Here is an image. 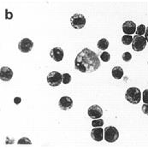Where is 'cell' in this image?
Masks as SVG:
<instances>
[{
	"label": "cell",
	"instance_id": "obj_1",
	"mask_svg": "<svg viewBox=\"0 0 148 148\" xmlns=\"http://www.w3.org/2000/svg\"><path fill=\"white\" fill-rule=\"evenodd\" d=\"M99 67V58L94 51L86 47L79 52L75 60V69L84 74L95 72Z\"/></svg>",
	"mask_w": 148,
	"mask_h": 148
},
{
	"label": "cell",
	"instance_id": "obj_2",
	"mask_svg": "<svg viewBox=\"0 0 148 148\" xmlns=\"http://www.w3.org/2000/svg\"><path fill=\"white\" fill-rule=\"evenodd\" d=\"M125 99L130 104L137 105L142 99V93L138 87H129L125 93Z\"/></svg>",
	"mask_w": 148,
	"mask_h": 148
},
{
	"label": "cell",
	"instance_id": "obj_3",
	"mask_svg": "<svg viewBox=\"0 0 148 148\" xmlns=\"http://www.w3.org/2000/svg\"><path fill=\"white\" fill-rule=\"evenodd\" d=\"M119 138L117 128L113 126H108L105 128V140L109 143L116 142Z\"/></svg>",
	"mask_w": 148,
	"mask_h": 148
},
{
	"label": "cell",
	"instance_id": "obj_4",
	"mask_svg": "<svg viewBox=\"0 0 148 148\" xmlns=\"http://www.w3.org/2000/svg\"><path fill=\"white\" fill-rule=\"evenodd\" d=\"M86 17L82 14L75 13L70 18V24L75 29H82L86 26Z\"/></svg>",
	"mask_w": 148,
	"mask_h": 148
},
{
	"label": "cell",
	"instance_id": "obj_5",
	"mask_svg": "<svg viewBox=\"0 0 148 148\" xmlns=\"http://www.w3.org/2000/svg\"><path fill=\"white\" fill-rule=\"evenodd\" d=\"M47 82L51 86H58L63 82V75L58 71H51L47 75Z\"/></svg>",
	"mask_w": 148,
	"mask_h": 148
},
{
	"label": "cell",
	"instance_id": "obj_6",
	"mask_svg": "<svg viewBox=\"0 0 148 148\" xmlns=\"http://www.w3.org/2000/svg\"><path fill=\"white\" fill-rule=\"evenodd\" d=\"M147 43V41L145 37L140 36V35H135V36H134V39H133L132 48L134 51H138V52L141 51L146 48Z\"/></svg>",
	"mask_w": 148,
	"mask_h": 148
},
{
	"label": "cell",
	"instance_id": "obj_7",
	"mask_svg": "<svg viewBox=\"0 0 148 148\" xmlns=\"http://www.w3.org/2000/svg\"><path fill=\"white\" fill-rule=\"evenodd\" d=\"M87 114L90 118L95 120V119H99L103 116V110L102 108L98 105H93L90 106L87 110Z\"/></svg>",
	"mask_w": 148,
	"mask_h": 148
},
{
	"label": "cell",
	"instance_id": "obj_8",
	"mask_svg": "<svg viewBox=\"0 0 148 148\" xmlns=\"http://www.w3.org/2000/svg\"><path fill=\"white\" fill-rule=\"evenodd\" d=\"M34 47V42L28 39V38H24L18 44V49L22 53H28L32 51Z\"/></svg>",
	"mask_w": 148,
	"mask_h": 148
},
{
	"label": "cell",
	"instance_id": "obj_9",
	"mask_svg": "<svg viewBox=\"0 0 148 148\" xmlns=\"http://www.w3.org/2000/svg\"><path fill=\"white\" fill-rule=\"evenodd\" d=\"M51 58L56 62H61L64 59V52L61 47H54L50 51Z\"/></svg>",
	"mask_w": 148,
	"mask_h": 148
},
{
	"label": "cell",
	"instance_id": "obj_10",
	"mask_svg": "<svg viewBox=\"0 0 148 148\" xmlns=\"http://www.w3.org/2000/svg\"><path fill=\"white\" fill-rule=\"evenodd\" d=\"M13 77V71L10 68L3 66L0 69V79L2 82H9Z\"/></svg>",
	"mask_w": 148,
	"mask_h": 148
},
{
	"label": "cell",
	"instance_id": "obj_11",
	"mask_svg": "<svg viewBox=\"0 0 148 148\" xmlns=\"http://www.w3.org/2000/svg\"><path fill=\"white\" fill-rule=\"evenodd\" d=\"M91 137L97 142L102 141L105 139V129L102 127H94L91 131Z\"/></svg>",
	"mask_w": 148,
	"mask_h": 148
},
{
	"label": "cell",
	"instance_id": "obj_12",
	"mask_svg": "<svg viewBox=\"0 0 148 148\" xmlns=\"http://www.w3.org/2000/svg\"><path fill=\"white\" fill-rule=\"evenodd\" d=\"M58 106L59 108L63 110H69L73 106V100L70 97L64 96L59 99Z\"/></svg>",
	"mask_w": 148,
	"mask_h": 148
},
{
	"label": "cell",
	"instance_id": "obj_13",
	"mask_svg": "<svg viewBox=\"0 0 148 148\" xmlns=\"http://www.w3.org/2000/svg\"><path fill=\"white\" fill-rule=\"evenodd\" d=\"M136 24L133 21H126L123 25V31L124 34L132 35L136 32Z\"/></svg>",
	"mask_w": 148,
	"mask_h": 148
},
{
	"label": "cell",
	"instance_id": "obj_14",
	"mask_svg": "<svg viewBox=\"0 0 148 148\" xmlns=\"http://www.w3.org/2000/svg\"><path fill=\"white\" fill-rule=\"evenodd\" d=\"M111 75L113 76L114 79L116 80H120L123 77V75H124V72H123V69L122 67L120 66H116L112 69L111 70Z\"/></svg>",
	"mask_w": 148,
	"mask_h": 148
},
{
	"label": "cell",
	"instance_id": "obj_15",
	"mask_svg": "<svg viewBox=\"0 0 148 148\" xmlns=\"http://www.w3.org/2000/svg\"><path fill=\"white\" fill-rule=\"evenodd\" d=\"M97 46L99 50H102V51H106V49L109 47V41L107 39H101L98 41L97 44Z\"/></svg>",
	"mask_w": 148,
	"mask_h": 148
},
{
	"label": "cell",
	"instance_id": "obj_16",
	"mask_svg": "<svg viewBox=\"0 0 148 148\" xmlns=\"http://www.w3.org/2000/svg\"><path fill=\"white\" fill-rule=\"evenodd\" d=\"M147 31V27L144 24H140V26L137 27L136 28V35H140V36H143L146 34Z\"/></svg>",
	"mask_w": 148,
	"mask_h": 148
},
{
	"label": "cell",
	"instance_id": "obj_17",
	"mask_svg": "<svg viewBox=\"0 0 148 148\" xmlns=\"http://www.w3.org/2000/svg\"><path fill=\"white\" fill-rule=\"evenodd\" d=\"M133 37H132V35H128V34H125V35H123V37H122V42L123 45H130V44H132L133 42Z\"/></svg>",
	"mask_w": 148,
	"mask_h": 148
},
{
	"label": "cell",
	"instance_id": "obj_18",
	"mask_svg": "<svg viewBox=\"0 0 148 148\" xmlns=\"http://www.w3.org/2000/svg\"><path fill=\"white\" fill-rule=\"evenodd\" d=\"M104 120H102L101 118L99 119H95L92 121V126L94 127H101L103 125H104Z\"/></svg>",
	"mask_w": 148,
	"mask_h": 148
},
{
	"label": "cell",
	"instance_id": "obj_19",
	"mask_svg": "<svg viewBox=\"0 0 148 148\" xmlns=\"http://www.w3.org/2000/svg\"><path fill=\"white\" fill-rule=\"evenodd\" d=\"M17 144L18 145H32V141L27 137H22L17 141Z\"/></svg>",
	"mask_w": 148,
	"mask_h": 148
},
{
	"label": "cell",
	"instance_id": "obj_20",
	"mask_svg": "<svg viewBox=\"0 0 148 148\" xmlns=\"http://www.w3.org/2000/svg\"><path fill=\"white\" fill-rule=\"evenodd\" d=\"M100 59L103 61V62H109L110 59V54L107 51H104L100 54Z\"/></svg>",
	"mask_w": 148,
	"mask_h": 148
},
{
	"label": "cell",
	"instance_id": "obj_21",
	"mask_svg": "<svg viewBox=\"0 0 148 148\" xmlns=\"http://www.w3.org/2000/svg\"><path fill=\"white\" fill-rule=\"evenodd\" d=\"M71 75L69 73H64L63 74V83L64 84H69L71 82Z\"/></svg>",
	"mask_w": 148,
	"mask_h": 148
},
{
	"label": "cell",
	"instance_id": "obj_22",
	"mask_svg": "<svg viewBox=\"0 0 148 148\" xmlns=\"http://www.w3.org/2000/svg\"><path fill=\"white\" fill-rule=\"evenodd\" d=\"M122 58H123V61H125V62H129V61L132 59V55H131L130 52H127H127H124V53L123 54Z\"/></svg>",
	"mask_w": 148,
	"mask_h": 148
},
{
	"label": "cell",
	"instance_id": "obj_23",
	"mask_svg": "<svg viewBox=\"0 0 148 148\" xmlns=\"http://www.w3.org/2000/svg\"><path fill=\"white\" fill-rule=\"evenodd\" d=\"M142 101L144 104H148V89H145L142 92Z\"/></svg>",
	"mask_w": 148,
	"mask_h": 148
},
{
	"label": "cell",
	"instance_id": "obj_24",
	"mask_svg": "<svg viewBox=\"0 0 148 148\" xmlns=\"http://www.w3.org/2000/svg\"><path fill=\"white\" fill-rule=\"evenodd\" d=\"M141 110L145 115L148 116V104H144L141 107Z\"/></svg>",
	"mask_w": 148,
	"mask_h": 148
},
{
	"label": "cell",
	"instance_id": "obj_25",
	"mask_svg": "<svg viewBox=\"0 0 148 148\" xmlns=\"http://www.w3.org/2000/svg\"><path fill=\"white\" fill-rule=\"evenodd\" d=\"M15 143V140L13 138H10L9 136L6 137V140H5V144L9 145V144H14Z\"/></svg>",
	"mask_w": 148,
	"mask_h": 148
},
{
	"label": "cell",
	"instance_id": "obj_26",
	"mask_svg": "<svg viewBox=\"0 0 148 148\" xmlns=\"http://www.w3.org/2000/svg\"><path fill=\"white\" fill-rule=\"evenodd\" d=\"M145 38L147 40V41L148 43V27H147V31H146V34H145Z\"/></svg>",
	"mask_w": 148,
	"mask_h": 148
},
{
	"label": "cell",
	"instance_id": "obj_27",
	"mask_svg": "<svg viewBox=\"0 0 148 148\" xmlns=\"http://www.w3.org/2000/svg\"><path fill=\"white\" fill-rule=\"evenodd\" d=\"M147 64H148V62H147Z\"/></svg>",
	"mask_w": 148,
	"mask_h": 148
}]
</instances>
